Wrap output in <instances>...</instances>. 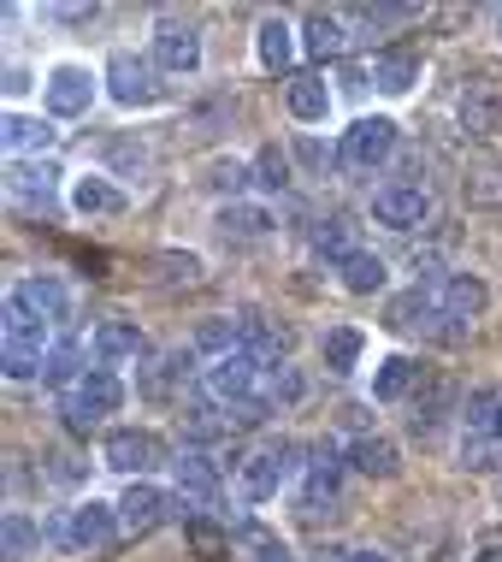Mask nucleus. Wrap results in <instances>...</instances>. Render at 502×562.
<instances>
[{"mask_svg": "<svg viewBox=\"0 0 502 562\" xmlns=\"http://www.w3.org/2000/svg\"><path fill=\"white\" fill-rule=\"evenodd\" d=\"M118 403H125V385H118V373H113V368H89L78 385L59 397V415H66L71 432H95Z\"/></svg>", "mask_w": 502, "mask_h": 562, "instance_id": "nucleus-1", "label": "nucleus"}, {"mask_svg": "<svg viewBox=\"0 0 502 562\" xmlns=\"http://www.w3.org/2000/svg\"><path fill=\"white\" fill-rule=\"evenodd\" d=\"M296 456H301L296 438H278V445L242 456V468H237V492H242V504H272V497L284 492V480L296 474Z\"/></svg>", "mask_w": 502, "mask_h": 562, "instance_id": "nucleus-2", "label": "nucleus"}, {"mask_svg": "<svg viewBox=\"0 0 502 562\" xmlns=\"http://www.w3.org/2000/svg\"><path fill=\"white\" fill-rule=\"evenodd\" d=\"M390 155H397V119H385V113L355 119V125L343 131V143H338V160L349 166V172H373V166H385Z\"/></svg>", "mask_w": 502, "mask_h": 562, "instance_id": "nucleus-3", "label": "nucleus"}, {"mask_svg": "<svg viewBox=\"0 0 502 562\" xmlns=\"http://www.w3.org/2000/svg\"><path fill=\"white\" fill-rule=\"evenodd\" d=\"M106 95L118 101V108H155L160 101V66L130 48H118L106 59Z\"/></svg>", "mask_w": 502, "mask_h": 562, "instance_id": "nucleus-4", "label": "nucleus"}, {"mask_svg": "<svg viewBox=\"0 0 502 562\" xmlns=\"http://www.w3.org/2000/svg\"><path fill=\"white\" fill-rule=\"evenodd\" d=\"M101 462L113 468V474H125V480H142V474H155V468L166 462V445L148 427H118V432H106Z\"/></svg>", "mask_w": 502, "mask_h": 562, "instance_id": "nucleus-5", "label": "nucleus"}, {"mask_svg": "<svg viewBox=\"0 0 502 562\" xmlns=\"http://www.w3.org/2000/svg\"><path fill=\"white\" fill-rule=\"evenodd\" d=\"M155 66L172 71V78H190L202 66V36H195L190 19H178V12L155 19Z\"/></svg>", "mask_w": 502, "mask_h": 562, "instance_id": "nucleus-6", "label": "nucleus"}, {"mask_svg": "<svg viewBox=\"0 0 502 562\" xmlns=\"http://www.w3.org/2000/svg\"><path fill=\"white\" fill-rule=\"evenodd\" d=\"M42 101H48L54 119H83L95 108V71L89 66H54L42 78Z\"/></svg>", "mask_w": 502, "mask_h": 562, "instance_id": "nucleus-7", "label": "nucleus"}, {"mask_svg": "<svg viewBox=\"0 0 502 562\" xmlns=\"http://www.w3.org/2000/svg\"><path fill=\"white\" fill-rule=\"evenodd\" d=\"M373 220L385 232H420L432 220V190L425 184H385L373 195Z\"/></svg>", "mask_w": 502, "mask_h": 562, "instance_id": "nucleus-8", "label": "nucleus"}, {"mask_svg": "<svg viewBox=\"0 0 502 562\" xmlns=\"http://www.w3.org/2000/svg\"><path fill=\"white\" fill-rule=\"evenodd\" d=\"M261 361H254V356H242V349H237V356H219V361H207V368H202V385H207V397H219V403H249L254 397V385H261Z\"/></svg>", "mask_w": 502, "mask_h": 562, "instance_id": "nucleus-9", "label": "nucleus"}, {"mask_svg": "<svg viewBox=\"0 0 502 562\" xmlns=\"http://www.w3.org/2000/svg\"><path fill=\"white\" fill-rule=\"evenodd\" d=\"M172 509H178V504L160 492L155 480H130L125 497H118V521H125L130 539H142V533H155V527H166V521H172Z\"/></svg>", "mask_w": 502, "mask_h": 562, "instance_id": "nucleus-10", "label": "nucleus"}, {"mask_svg": "<svg viewBox=\"0 0 502 562\" xmlns=\"http://www.w3.org/2000/svg\"><path fill=\"white\" fill-rule=\"evenodd\" d=\"M118 527H125L118 521V504H101V497H83V504L66 509V544L71 551H101Z\"/></svg>", "mask_w": 502, "mask_h": 562, "instance_id": "nucleus-11", "label": "nucleus"}, {"mask_svg": "<svg viewBox=\"0 0 502 562\" xmlns=\"http://www.w3.org/2000/svg\"><path fill=\"white\" fill-rule=\"evenodd\" d=\"M12 302H19L30 321H42V326L71 321V291L54 279V272H30L24 284H12Z\"/></svg>", "mask_w": 502, "mask_h": 562, "instance_id": "nucleus-12", "label": "nucleus"}, {"mask_svg": "<svg viewBox=\"0 0 502 562\" xmlns=\"http://www.w3.org/2000/svg\"><path fill=\"white\" fill-rule=\"evenodd\" d=\"M237 338H242V356H254L261 368H284V356H290V331L254 308L237 314Z\"/></svg>", "mask_w": 502, "mask_h": 562, "instance_id": "nucleus-13", "label": "nucleus"}, {"mask_svg": "<svg viewBox=\"0 0 502 562\" xmlns=\"http://www.w3.org/2000/svg\"><path fill=\"white\" fill-rule=\"evenodd\" d=\"M455 119H461L467 136H491L502 125V83L497 78H474L455 101Z\"/></svg>", "mask_w": 502, "mask_h": 562, "instance_id": "nucleus-14", "label": "nucleus"}, {"mask_svg": "<svg viewBox=\"0 0 502 562\" xmlns=\"http://www.w3.org/2000/svg\"><path fill=\"white\" fill-rule=\"evenodd\" d=\"M408 408H414V415H408V427H414V432H437V420L455 408V379L449 373H425L420 391L408 397Z\"/></svg>", "mask_w": 502, "mask_h": 562, "instance_id": "nucleus-15", "label": "nucleus"}, {"mask_svg": "<svg viewBox=\"0 0 502 562\" xmlns=\"http://www.w3.org/2000/svg\"><path fill=\"white\" fill-rule=\"evenodd\" d=\"M349 468L355 474H367V480H397V468H402V450L390 445V438H378V432H361V438H349Z\"/></svg>", "mask_w": 502, "mask_h": 562, "instance_id": "nucleus-16", "label": "nucleus"}, {"mask_svg": "<svg viewBox=\"0 0 502 562\" xmlns=\"http://www.w3.org/2000/svg\"><path fill=\"white\" fill-rule=\"evenodd\" d=\"M437 302H444V314L455 326H467V321H479V314H484L491 291H484V279H474V272H449L444 291H437Z\"/></svg>", "mask_w": 502, "mask_h": 562, "instance_id": "nucleus-17", "label": "nucleus"}, {"mask_svg": "<svg viewBox=\"0 0 502 562\" xmlns=\"http://www.w3.org/2000/svg\"><path fill=\"white\" fill-rule=\"evenodd\" d=\"M420 379H425L420 361L385 356V361L373 368V397H378V403H402V397H414V391H420Z\"/></svg>", "mask_w": 502, "mask_h": 562, "instance_id": "nucleus-18", "label": "nucleus"}, {"mask_svg": "<svg viewBox=\"0 0 502 562\" xmlns=\"http://www.w3.org/2000/svg\"><path fill=\"white\" fill-rule=\"evenodd\" d=\"M414 83H420V54H408V48L373 54V89H385V95H408Z\"/></svg>", "mask_w": 502, "mask_h": 562, "instance_id": "nucleus-19", "label": "nucleus"}, {"mask_svg": "<svg viewBox=\"0 0 502 562\" xmlns=\"http://www.w3.org/2000/svg\"><path fill=\"white\" fill-rule=\"evenodd\" d=\"M89 349H95L101 368H118V361L142 356V331H136L130 321H101V326H95V338H89Z\"/></svg>", "mask_w": 502, "mask_h": 562, "instance_id": "nucleus-20", "label": "nucleus"}, {"mask_svg": "<svg viewBox=\"0 0 502 562\" xmlns=\"http://www.w3.org/2000/svg\"><path fill=\"white\" fill-rule=\"evenodd\" d=\"M0 143H7V155H42V148L54 143V125L48 119H30V113H7L0 119Z\"/></svg>", "mask_w": 502, "mask_h": 562, "instance_id": "nucleus-21", "label": "nucleus"}, {"mask_svg": "<svg viewBox=\"0 0 502 562\" xmlns=\"http://www.w3.org/2000/svg\"><path fill=\"white\" fill-rule=\"evenodd\" d=\"M338 492H343V462H338V450H319L313 462H308V485H301V504L319 509V504H338Z\"/></svg>", "mask_w": 502, "mask_h": 562, "instance_id": "nucleus-22", "label": "nucleus"}, {"mask_svg": "<svg viewBox=\"0 0 502 562\" xmlns=\"http://www.w3.org/2000/svg\"><path fill=\"white\" fill-rule=\"evenodd\" d=\"M301 48L313 59H338L349 48V30H343L338 12H308V19H301Z\"/></svg>", "mask_w": 502, "mask_h": 562, "instance_id": "nucleus-23", "label": "nucleus"}, {"mask_svg": "<svg viewBox=\"0 0 502 562\" xmlns=\"http://www.w3.org/2000/svg\"><path fill=\"white\" fill-rule=\"evenodd\" d=\"M71 207H78L83 220H101V214H118L125 195L106 184V172H83V178H71Z\"/></svg>", "mask_w": 502, "mask_h": 562, "instance_id": "nucleus-24", "label": "nucleus"}, {"mask_svg": "<svg viewBox=\"0 0 502 562\" xmlns=\"http://www.w3.org/2000/svg\"><path fill=\"white\" fill-rule=\"evenodd\" d=\"M284 101H290V113L301 119V125H326V113H331V89H326V78H313V71L290 78Z\"/></svg>", "mask_w": 502, "mask_h": 562, "instance_id": "nucleus-25", "label": "nucleus"}, {"mask_svg": "<svg viewBox=\"0 0 502 562\" xmlns=\"http://www.w3.org/2000/svg\"><path fill=\"white\" fill-rule=\"evenodd\" d=\"M254 54H261L266 71H284L296 59V30L290 19H261V30H254Z\"/></svg>", "mask_w": 502, "mask_h": 562, "instance_id": "nucleus-26", "label": "nucleus"}, {"mask_svg": "<svg viewBox=\"0 0 502 562\" xmlns=\"http://www.w3.org/2000/svg\"><path fill=\"white\" fill-rule=\"evenodd\" d=\"M172 468H178V492H184V497H202V504H207V497H219V468H213L207 450H184Z\"/></svg>", "mask_w": 502, "mask_h": 562, "instance_id": "nucleus-27", "label": "nucleus"}, {"mask_svg": "<svg viewBox=\"0 0 502 562\" xmlns=\"http://www.w3.org/2000/svg\"><path fill=\"white\" fill-rule=\"evenodd\" d=\"M184 539H190V551L202 557V562H219L225 551H231V527L213 521V515H202V509L184 515Z\"/></svg>", "mask_w": 502, "mask_h": 562, "instance_id": "nucleus-28", "label": "nucleus"}, {"mask_svg": "<svg viewBox=\"0 0 502 562\" xmlns=\"http://www.w3.org/2000/svg\"><path fill=\"white\" fill-rule=\"evenodd\" d=\"M54 184H59V172L48 160H12V195H24L30 207H54Z\"/></svg>", "mask_w": 502, "mask_h": 562, "instance_id": "nucleus-29", "label": "nucleus"}, {"mask_svg": "<svg viewBox=\"0 0 502 562\" xmlns=\"http://www.w3.org/2000/svg\"><path fill=\"white\" fill-rule=\"evenodd\" d=\"M83 373H89V368H83V344H78V338H59V344L48 349V361H42V385H54V391H71Z\"/></svg>", "mask_w": 502, "mask_h": 562, "instance_id": "nucleus-30", "label": "nucleus"}, {"mask_svg": "<svg viewBox=\"0 0 502 562\" xmlns=\"http://www.w3.org/2000/svg\"><path fill=\"white\" fill-rule=\"evenodd\" d=\"M338 279H343L349 296H373V291H385L390 272H385V261H378L373 249H355V255H349V261L338 267Z\"/></svg>", "mask_w": 502, "mask_h": 562, "instance_id": "nucleus-31", "label": "nucleus"}, {"mask_svg": "<svg viewBox=\"0 0 502 562\" xmlns=\"http://www.w3.org/2000/svg\"><path fill=\"white\" fill-rule=\"evenodd\" d=\"M213 225H219L225 237H266L272 232V214H266V207H254V202H225Z\"/></svg>", "mask_w": 502, "mask_h": 562, "instance_id": "nucleus-32", "label": "nucleus"}, {"mask_svg": "<svg viewBox=\"0 0 502 562\" xmlns=\"http://www.w3.org/2000/svg\"><path fill=\"white\" fill-rule=\"evenodd\" d=\"M319 349H326V368H331V373H355V361H361V349H367V338H361L355 326H331Z\"/></svg>", "mask_w": 502, "mask_h": 562, "instance_id": "nucleus-33", "label": "nucleus"}, {"mask_svg": "<svg viewBox=\"0 0 502 562\" xmlns=\"http://www.w3.org/2000/svg\"><path fill=\"white\" fill-rule=\"evenodd\" d=\"M313 249L326 255V261H349V255H355V225H349L343 214L338 220H326V225H313Z\"/></svg>", "mask_w": 502, "mask_h": 562, "instance_id": "nucleus-34", "label": "nucleus"}, {"mask_svg": "<svg viewBox=\"0 0 502 562\" xmlns=\"http://www.w3.org/2000/svg\"><path fill=\"white\" fill-rule=\"evenodd\" d=\"M225 432H231V420H219L207 403L184 408V438H190V450H202V445H219Z\"/></svg>", "mask_w": 502, "mask_h": 562, "instance_id": "nucleus-35", "label": "nucleus"}, {"mask_svg": "<svg viewBox=\"0 0 502 562\" xmlns=\"http://www.w3.org/2000/svg\"><path fill=\"white\" fill-rule=\"evenodd\" d=\"M207 190H219V195H231V202H242V190H249V166H242L237 155L207 160Z\"/></svg>", "mask_w": 502, "mask_h": 562, "instance_id": "nucleus-36", "label": "nucleus"}, {"mask_svg": "<svg viewBox=\"0 0 502 562\" xmlns=\"http://www.w3.org/2000/svg\"><path fill=\"white\" fill-rule=\"evenodd\" d=\"M195 349H207L213 361H219V356H237V349H242L237 321H202V331H195Z\"/></svg>", "mask_w": 502, "mask_h": 562, "instance_id": "nucleus-37", "label": "nucleus"}, {"mask_svg": "<svg viewBox=\"0 0 502 562\" xmlns=\"http://www.w3.org/2000/svg\"><path fill=\"white\" fill-rule=\"evenodd\" d=\"M36 539H42V527L30 521V515H19V509H12V515H7V562L30 557V551H36Z\"/></svg>", "mask_w": 502, "mask_h": 562, "instance_id": "nucleus-38", "label": "nucleus"}, {"mask_svg": "<svg viewBox=\"0 0 502 562\" xmlns=\"http://www.w3.org/2000/svg\"><path fill=\"white\" fill-rule=\"evenodd\" d=\"M301 391H308V385H301L296 368H266V403H272V408H278V403H296Z\"/></svg>", "mask_w": 502, "mask_h": 562, "instance_id": "nucleus-39", "label": "nucleus"}, {"mask_svg": "<svg viewBox=\"0 0 502 562\" xmlns=\"http://www.w3.org/2000/svg\"><path fill=\"white\" fill-rule=\"evenodd\" d=\"M254 178H261L266 190H284V184H290V155H284V148H261V160H254Z\"/></svg>", "mask_w": 502, "mask_h": 562, "instance_id": "nucleus-40", "label": "nucleus"}, {"mask_svg": "<svg viewBox=\"0 0 502 562\" xmlns=\"http://www.w3.org/2000/svg\"><path fill=\"white\" fill-rule=\"evenodd\" d=\"M461 468L491 474V468H497V438H461Z\"/></svg>", "mask_w": 502, "mask_h": 562, "instance_id": "nucleus-41", "label": "nucleus"}, {"mask_svg": "<svg viewBox=\"0 0 502 562\" xmlns=\"http://www.w3.org/2000/svg\"><path fill=\"white\" fill-rule=\"evenodd\" d=\"M355 19H361V30H390V24H408V19H414V7H361Z\"/></svg>", "mask_w": 502, "mask_h": 562, "instance_id": "nucleus-42", "label": "nucleus"}, {"mask_svg": "<svg viewBox=\"0 0 502 562\" xmlns=\"http://www.w3.org/2000/svg\"><path fill=\"white\" fill-rule=\"evenodd\" d=\"M249 562H301L290 544H278V539H266V544H254V557Z\"/></svg>", "mask_w": 502, "mask_h": 562, "instance_id": "nucleus-43", "label": "nucleus"}, {"mask_svg": "<svg viewBox=\"0 0 502 562\" xmlns=\"http://www.w3.org/2000/svg\"><path fill=\"white\" fill-rule=\"evenodd\" d=\"M479 438H497V445H502V391H497L491 415H484V432H479Z\"/></svg>", "mask_w": 502, "mask_h": 562, "instance_id": "nucleus-44", "label": "nucleus"}, {"mask_svg": "<svg viewBox=\"0 0 502 562\" xmlns=\"http://www.w3.org/2000/svg\"><path fill=\"white\" fill-rule=\"evenodd\" d=\"M24 89H30V71L12 66V71H7V95H24Z\"/></svg>", "mask_w": 502, "mask_h": 562, "instance_id": "nucleus-45", "label": "nucleus"}, {"mask_svg": "<svg viewBox=\"0 0 502 562\" xmlns=\"http://www.w3.org/2000/svg\"><path fill=\"white\" fill-rule=\"evenodd\" d=\"M349 562H390L385 551H349Z\"/></svg>", "mask_w": 502, "mask_h": 562, "instance_id": "nucleus-46", "label": "nucleus"}, {"mask_svg": "<svg viewBox=\"0 0 502 562\" xmlns=\"http://www.w3.org/2000/svg\"><path fill=\"white\" fill-rule=\"evenodd\" d=\"M479 562H502V557H497V551H491V557H479Z\"/></svg>", "mask_w": 502, "mask_h": 562, "instance_id": "nucleus-47", "label": "nucleus"}, {"mask_svg": "<svg viewBox=\"0 0 502 562\" xmlns=\"http://www.w3.org/2000/svg\"><path fill=\"white\" fill-rule=\"evenodd\" d=\"M497 30H502V12H497Z\"/></svg>", "mask_w": 502, "mask_h": 562, "instance_id": "nucleus-48", "label": "nucleus"}]
</instances>
